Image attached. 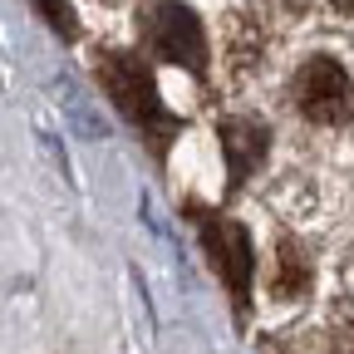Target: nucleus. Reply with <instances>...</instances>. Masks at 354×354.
I'll return each mask as SVG.
<instances>
[{"mask_svg": "<svg viewBox=\"0 0 354 354\" xmlns=\"http://www.w3.org/2000/svg\"><path fill=\"white\" fill-rule=\"evenodd\" d=\"M138 30L153 44V55H162L167 64H183L192 74L207 69V39H202V25H197V15L187 6H177V0H153V6L138 15Z\"/></svg>", "mask_w": 354, "mask_h": 354, "instance_id": "1", "label": "nucleus"}, {"mask_svg": "<svg viewBox=\"0 0 354 354\" xmlns=\"http://www.w3.org/2000/svg\"><path fill=\"white\" fill-rule=\"evenodd\" d=\"M99 79L109 88V99L118 104V113L133 123V128H158L167 133V113L158 104V88L148 79V69L133 59V55H104L99 59Z\"/></svg>", "mask_w": 354, "mask_h": 354, "instance_id": "2", "label": "nucleus"}, {"mask_svg": "<svg viewBox=\"0 0 354 354\" xmlns=\"http://www.w3.org/2000/svg\"><path fill=\"white\" fill-rule=\"evenodd\" d=\"M295 104L310 123H349L354 113V84L335 59H310L295 74Z\"/></svg>", "mask_w": 354, "mask_h": 354, "instance_id": "3", "label": "nucleus"}, {"mask_svg": "<svg viewBox=\"0 0 354 354\" xmlns=\"http://www.w3.org/2000/svg\"><path fill=\"white\" fill-rule=\"evenodd\" d=\"M202 236H207V251H212V261H216V271L232 281L236 295H246V276H251L246 236L232 227V221H202Z\"/></svg>", "mask_w": 354, "mask_h": 354, "instance_id": "4", "label": "nucleus"}, {"mask_svg": "<svg viewBox=\"0 0 354 354\" xmlns=\"http://www.w3.org/2000/svg\"><path fill=\"white\" fill-rule=\"evenodd\" d=\"M221 148H227V162H232V183H241V177L261 162V153H266V133L256 123L232 118V123H221Z\"/></svg>", "mask_w": 354, "mask_h": 354, "instance_id": "5", "label": "nucleus"}, {"mask_svg": "<svg viewBox=\"0 0 354 354\" xmlns=\"http://www.w3.org/2000/svg\"><path fill=\"white\" fill-rule=\"evenodd\" d=\"M39 10L50 15V25H55L59 35H74V15H69V10L59 6V0H39Z\"/></svg>", "mask_w": 354, "mask_h": 354, "instance_id": "6", "label": "nucleus"}, {"mask_svg": "<svg viewBox=\"0 0 354 354\" xmlns=\"http://www.w3.org/2000/svg\"><path fill=\"white\" fill-rule=\"evenodd\" d=\"M335 6H344V10H354V0H335Z\"/></svg>", "mask_w": 354, "mask_h": 354, "instance_id": "7", "label": "nucleus"}]
</instances>
